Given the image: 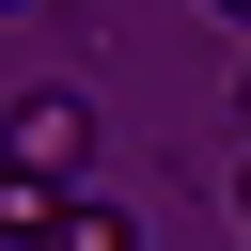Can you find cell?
<instances>
[{"instance_id":"6da1fadb","label":"cell","mask_w":251,"mask_h":251,"mask_svg":"<svg viewBox=\"0 0 251 251\" xmlns=\"http://www.w3.org/2000/svg\"><path fill=\"white\" fill-rule=\"evenodd\" d=\"M0 141H16V173H31V188H78L94 110H78V94H16V110H0Z\"/></svg>"},{"instance_id":"7a4b0ae2","label":"cell","mask_w":251,"mask_h":251,"mask_svg":"<svg viewBox=\"0 0 251 251\" xmlns=\"http://www.w3.org/2000/svg\"><path fill=\"white\" fill-rule=\"evenodd\" d=\"M16 251H141V220H126V204H94V188H63V204H47Z\"/></svg>"},{"instance_id":"3957f363","label":"cell","mask_w":251,"mask_h":251,"mask_svg":"<svg viewBox=\"0 0 251 251\" xmlns=\"http://www.w3.org/2000/svg\"><path fill=\"white\" fill-rule=\"evenodd\" d=\"M235 220H251V157H235Z\"/></svg>"},{"instance_id":"277c9868","label":"cell","mask_w":251,"mask_h":251,"mask_svg":"<svg viewBox=\"0 0 251 251\" xmlns=\"http://www.w3.org/2000/svg\"><path fill=\"white\" fill-rule=\"evenodd\" d=\"M204 16H235V31H251V0H204Z\"/></svg>"},{"instance_id":"5b68a950","label":"cell","mask_w":251,"mask_h":251,"mask_svg":"<svg viewBox=\"0 0 251 251\" xmlns=\"http://www.w3.org/2000/svg\"><path fill=\"white\" fill-rule=\"evenodd\" d=\"M235 126H251V94H235Z\"/></svg>"},{"instance_id":"8992f818","label":"cell","mask_w":251,"mask_h":251,"mask_svg":"<svg viewBox=\"0 0 251 251\" xmlns=\"http://www.w3.org/2000/svg\"><path fill=\"white\" fill-rule=\"evenodd\" d=\"M0 16H16V0H0Z\"/></svg>"}]
</instances>
